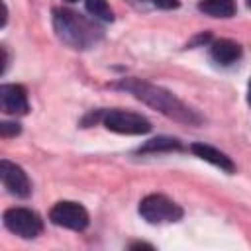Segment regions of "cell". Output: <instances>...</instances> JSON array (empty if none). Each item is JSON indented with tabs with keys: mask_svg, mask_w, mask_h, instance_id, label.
<instances>
[{
	"mask_svg": "<svg viewBox=\"0 0 251 251\" xmlns=\"http://www.w3.org/2000/svg\"><path fill=\"white\" fill-rule=\"evenodd\" d=\"M247 102L251 104V80H249V84H247Z\"/></svg>",
	"mask_w": 251,
	"mask_h": 251,
	"instance_id": "2e32d148",
	"label": "cell"
},
{
	"mask_svg": "<svg viewBox=\"0 0 251 251\" xmlns=\"http://www.w3.org/2000/svg\"><path fill=\"white\" fill-rule=\"evenodd\" d=\"M118 86L124 88V90H129L135 98L143 100L145 104L153 106L155 110L163 112L169 118H175V120L186 122V124H198L200 122V118L194 114V110H190L188 106H184L176 96H173L169 90H165L161 86L143 82L139 78H124Z\"/></svg>",
	"mask_w": 251,
	"mask_h": 251,
	"instance_id": "6da1fadb",
	"label": "cell"
},
{
	"mask_svg": "<svg viewBox=\"0 0 251 251\" xmlns=\"http://www.w3.org/2000/svg\"><path fill=\"white\" fill-rule=\"evenodd\" d=\"M0 178H2V184L8 188L10 194L22 196V198L29 196L31 184H29V178L20 165H16L8 159H2L0 161Z\"/></svg>",
	"mask_w": 251,
	"mask_h": 251,
	"instance_id": "52a82bcc",
	"label": "cell"
},
{
	"mask_svg": "<svg viewBox=\"0 0 251 251\" xmlns=\"http://www.w3.org/2000/svg\"><path fill=\"white\" fill-rule=\"evenodd\" d=\"M139 214L149 224H167L178 222L182 218V208L165 194H149L141 200Z\"/></svg>",
	"mask_w": 251,
	"mask_h": 251,
	"instance_id": "3957f363",
	"label": "cell"
},
{
	"mask_svg": "<svg viewBox=\"0 0 251 251\" xmlns=\"http://www.w3.org/2000/svg\"><path fill=\"white\" fill-rule=\"evenodd\" d=\"M49 220L55 226H61V227H67V229H75V231H82L88 226V212L76 202L63 200V202H57L51 208Z\"/></svg>",
	"mask_w": 251,
	"mask_h": 251,
	"instance_id": "8992f818",
	"label": "cell"
},
{
	"mask_svg": "<svg viewBox=\"0 0 251 251\" xmlns=\"http://www.w3.org/2000/svg\"><path fill=\"white\" fill-rule=\"evenodd\" d=\"M245 2H247V6H249V8H251V0H245Z\"/></svg>",
	"mask_w": 251,
	"mask_h": 251,
	"instance_id": "e0dca14e",
	"label": "cell"
},
{
	"mask_svg": "<svg viewBox=\"0 0 251 251\" xmlns=\"http://www.w3.org/2000/svg\"><path fill=\"white\" fill-rule=\"evenodd\" d=\"M102 122L106 129L116 131V133H126V135H143L151 131V124L147 118L126 112V110H110L102 116Z\"/></svg>",
	"mask_w": 251,
	"mask_h": 251,
	"instance_id": "277c9868",
	"label": "cell"
},
{
	"mask_svg": "<svg viewBox=\"0 0 251 251\" xmlns=\"http://www.w3.org/2000/svg\"><path fill=\"white\" fill-rule=\"evenodd\" d=\"M198 10L212 18H231L237 6L235 0H200Z\"/></svg>",
	"mask_w": 251,
	"mask_h": 251,
	"instance_id": "8fae6325",
	"label": "cell"
},
{
	"mask_svg": "<svg viewBox=\"0 0 251 251\" xmlns=\"http://www.w3.org/2000/svg\"><path fill=\"white\" fill-rule=\"evenodd\" d=\"M0 133H2V137L18 135V133H20V126H18V124H10V122H2V124H0Z\"/></svg>",
	"mask_w": 251,
	"mask_h": 251,
	"instance_id": "5bb4252c",
	"label": "cell"
},
{
	"mask_svg": "<svg viewBox=\"0 0 251 251\" xmlns=\"http://www.w3.org/2000/svg\"><path fill=\"white\" fill-rule=\"evenodd\" d=\"M53 25L57 35L75 49H86L100 37V29L94 24L71 10H55Z\"/></svg>",
	"mask_w": 251,
	"mask_h": 251,
	"instance_id": "7a4b0ae2",
	"label": "cell"
},
{
	"mask_svg": "<svg viewBox=\"0 0 251 251\" xmlns=\"http://www.w3.org/2000/svg\"><path fill=\"white\" fill-rule=\"evenodd\" d=\"M4 226L12 233H16L24 239L37 237L41 233V227H43L41 218L29 208H10V210H6L4 212Z\"/></svg>",
	"mask_w": 251,
	"mask_h": 251,
	"instance_id": "5b68a950",
	"label": "cell"
},
{
	"mask_svg": "<svg viewBox=\"0 0 251 251\" xmlns=\"http://www.w3.org/2000/svg\"><path fill=\"white\" fill-rule=\"evenodd\" d=\"M210 53L216 63L231 65L241 57V47H239V43H235L231 39H218L210 45Z\"/></svg>",
	"mask_w": 251,
	"mask_h": 251,
	"instance_id": "30bf717a",
	"label": "cell"
},
{
	"mask_svg": "<svg viewBox=\"0 0 251 251\" xmlns=\"http://www.w3.org/2000/svg\"><path fill=\"white\" fill-rule=\"evenodd\" d=\"M65 2H76V0H65Z\"/></svg>",
	"mask_w": 251,
	"mask_h": 251,
	"instance_id": "ac0fdd59",
	"label": "cell"
},
{
	"mask_svg": "<svg viewBox=\"0 0 251 251\" xmlns=\"http://www.w3.org/2000/svg\"><path fill=\"white\" fill-rule=\"evenodd\" d=\"M171 149H180V141L175 137H153L139 147V153H155V151H171Z\"/></svg>",
	"mask_w": 251,
	"mask_h": 251,
	"instance_id": "7c38bea8",
	"label": "cell"
},
{
	"mask_svg": "<svg viewBox=\"0 0 251 251\" xmlns=\"http://www.w3.org/2000/svg\"><path fill=\"white\" fill-rule=\"evenodd\" d=\"M0 108L4 114L22 116L27 114V94L22 84H2L0 86Z\"/></svg>",
	"mask_w": 251,
	"mask_h": 251,
	"instance_id": "ba28073f",
	"label": "cell"
},
{
	"mask_svg": "<svg viewBox=\"0 0 251 251\" xmlns=\"http://www.w3.org/2000/svg\"><path fill=\"white\" fill-rule=\"evenodd\" d=\"M84 6H86V12L98 20H104V22L114 20V14L106 0H84Z\"/></svg>",
	"mask_w": 251,
	"mask_h": 251,
	"instance_id": "4fadbf2b",
	"label": "cell"
},
{
	"mask_svg": "<svg viewBox=\"0 0 251 251\" xmlns=\"http://www.w3.org/2000/svg\"><path fill=\"white\" fill-rule=\"evenodd\" d=\"M153 4H155L157 8L171 10V8H176V6H178V0H153Z\"/></svg>",
	"mask_w": 251,
	"mask_h": 251,
	"instance_id": "9a60e30c",
	"label": "cell"
},
{
	"mask_svg": "<svg viewBox=\"0 0 251 251\" xmlns=\"http://www.w3.org/2000/svg\"><path fill=\"white\" fill-rule=\"evenodd\" d=\"M190 149H192L194 155H198L200 159L212 163L214 167H218V169H222V171H226V173H233V171H235V165L231 163V159H229L226 153H222V151H218L216 147H212V145H206V143H192Z\"/></svg>",
	"mask_w": 251,
	"mask_h": 251,
	"instance_id": "9c48e42d",
	"label": "cell"
}]
</instances>
